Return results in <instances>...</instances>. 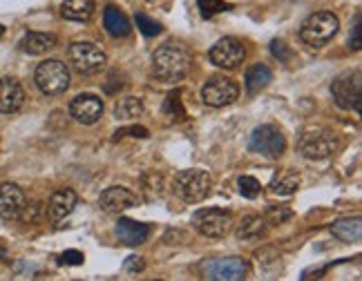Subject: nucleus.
I'll list each match as a JSON object with an SVG mask.
<instances>
[{"label":"nucleus","instance_id":"nucleus-1","mask_svg":"<svg viewBox=\"0 0 362 281\" xmlns=\"http://www.w3.org/2000/svg\"><path fill=\"white\" fill-rule=\"evenodd\" d=\"M190 54L177 45H161L152 54V72L159 80H181L190 72Z\"/></svg>","mask_w":362,"mask_h":281},{"label":"nucleus","instance_id":"nucleus-2","mask_svg":"<svg viewBox=\"0 0 362 281\" xmlns=\"http://www.w3.org/2000/svg\"><path fill=\"white\" fill-rule=\"evenodd\" d=\"M338 30H340V20L336 13L317 11L306 18L304 25L300 27V38L309 47H325L338 34Z\"/></svg>","mask_w":362,"mask_h":281},{"label":"nucleus","instance_id":"nucleus-3","mask_svg":"<svg viewBox=\"0 0 362 281\" xmlns=\"http://www.w3.org/2000/svg\"><path fill=\"white\" fill-rule=\"evenodd\" d=\"M211 186H213V179L204 170H184V172H179L173 181L175 194L186 203L204 201L206 196L211 194Z\"/></svg>","mask_w":362,"mask_h":281},{"label":"nucleus","instance_id":"nucleus-4","mask_svg":"<svg viewBox=\"0 0 362 281\" xmlns=\"http://www.w3.org/2000/svg\"><path fill=\"white\" fill-rule=\"evenodd\" d=\"M34 80L43 94L59 96V94H65L69 88V69L63 61L49 59V61H43L36 67Z\"/></svg>","mask_w":362,"mask_h":281},{"label":"nucleus","instance_id":"nucleus-5","mask_svg":"<svg viewBox=\"0 0 362 281\" xmlns=\"http://www.w3.org/2000/svg\"><path fill=\"white\" fill-rule=\"evenodd\" d=\"M298 148L306 159L322 161L338 150V138L329 130H306L298 140Z\"/></svg>","mask_w":362,"mask_h":281},{"label":"nucleus","instance_id":"nucleus-6","mask_svg":"<svg viewBox=\"0 0 362 281\" xmlns=\"http://www.w3.org/2000/svg\"><path fill=\"white\" fill-rule=\"evenodd\" d=\"M67 59L78 74H94L105 65L103 49L96 47L94 43H86V40H78V43L69 45Z\"/></svg>","mask_w":362,"mask_h":281},{"label":"nucleus","instance_id":"nucleus-7","mask_svg":"<svg viewBox=\"0 0 362 281\" xmlns=\"http://www.w3.org/2000/svg\"><path fill=\"white\" fill-rule=\"evenodd\" d=\"M202 98L208 107H226L240 98V85L230 78L213 76L202 90Z\"/></svg>","mask_w":362,"mask_h":281},{"label":"nucleus","instance_id":"nucleus-8","mask_svg":"<svg viewBox=\"0 0 362 281\" xmlns=\"http://www.w3.org/2000/svg\"><path fill=\"white\" fill-rule=\"evenodd\" d=\"M248 145L253 152L262 154V157L277 159V157H282V152L286 148V140L275 125H259V128L250 134Z\"/></svg>","mask_w":362,"mask_h":281},{"label":"nucleus","instance_id":"nucleus-9","mask_svg":"<svg viewBox=\"0 0 362 281\" xmlns=\"http://www.w3.org/2000/svg\"><path fill=\"white\" fill-rule=\"evenodd\" d=\"M208 279L217 281H240L248 275V263L242 257H217L204 263Z\"/></svg>","mask_w":362,"mask_h":281},{"label":"nucleus","instance_id":"nucleus-10","mask_svg":"<svg viewBox=\"0 0 362 281\" xmlns=\"http://www.w3.org/2000/svg\"><path fill=\"white\" fill-rule=\"evenodd\" d=\"M208 56H211L213 65L221 69H238L246 59V49L238 38H221L211 47Z\"/></svg>","mask_w":362,"mask_h":281},{"label":"nucleus","instance_id":"nucleus-11","mask_svg":"<svg viewBox=\"0 0 362 281\" xmlns=\"http://www.w3.org/2000/svg\"><path fill=\"white\" fill-rule=\"evenodd\" d=\"M192 223L204 237H224L230 228V213L219 208L199 210V213H194Z\"/></svg>","mask_w":362,"mask_h":281},{"label":"nucleus","instance_id":"nucleus-12","mask_svg":"<svg viewBox=\"0 0 362 281\" xmlns=\"http://www.w3.org/2000/svg\"><path fill=\"white\" fill-rule=\"evenodd\" d=\"M69 116L83 125H94L103 116V103L94 94H81L69 103Z\"/></svg>","mask_w":362,"mask_h":281},{"label":"nucleus","instance_id":"nucleus-13","mask_svg":"<svg viewBox=\"0 0 362 281\" xmlns=\"http://www.w3.org/2000/svg\"><path fill=\"white\" fill-rule=\"evenodd\" d=\"M333 98L344 109H360V74L354 76H340L333 83Z\"/></svg>","mask_w":362,"mask_h":281},{"label":"nucleus","instance_id":"nucleus-14","mask_svg":"<svg viewBox=\"0 0 362 281\" xmlns=\"http://www.w3.org/2000/svg\"><path fill=\"white\" fill-rule=\"evenodd\" d=\"M27 205L25 192L16 184H0V219H16Z\"/></svg>","mask_w":362,"mask_h":281},{"label":"nucleus","instance_id":"nucleus-15","mask_svg":"<svg viewBox=\"0 0 362 281\" xmlns=\"http://www.w3.org/2000/svg\"><path fill=\"white\" fill-rule=\"evenodd\" d=\"M101 208L110 215H121L125 210H130L136 205V194L130 192L128 188H121V186H115V188H107L105 192H101V199H99Z\"/></svg>","mask_w":362,"mask_h":281},{"label":"nucleus","instance_id":"nucleus-16","mask_svg":"<svg viewBox=\"0 0 362 281\" xmlns=\"http://www.w3.org/2000/svg\"><path fill=\"white\" fill-rule=\"evenodd\" d=\"M25 103L23 85L11 76L0 78V114H13Z\"/></svg>","mask_w":362,"mask_h":281},{"label":"nucleus","instance_id":"nucleus-17","mask_svg":"<svg viewBox=\"0 0 362 281\" xmlns=\"http://www.w3.org/2000/svg\"><path fill=\"white\" fill-rule=\"evenodd\" d=\"M78 203V196L74 190H59L52 194V199L47 203V215L52 221H61L65 219Z\"/></svg>","mask_w":362,"mask_h":281},{"label":"nucleus","instance_id":"nucleus-18","mask_svg":"<svg viewBox=\"0 0 362 281\" xmlns=\"http://www.w3.org/2000/svg\"><path fill=\"white\" fill-rule=\"evenodd\" d=\"M148 234H150V226L139 223L134 219H119V223H117V237H119V241L125 246L144 244L148 239Z\"/></svg>","mask_w":362,"mask_h":281},{"label":"nucleus","instance_id":"nucleus-19","mask_svg":"<svg viewBox=\"0 0 362 281\" xmlns=\"http://www.w3.org/2000/svg\"><path fill=\"white\" fill-rule=\"evenodd\" d=\"M63 18L74 23H88L94 13V0H65L61 7Z\"/></svg>","mask_w":362,"mask_h":281},{"label":"nucleus","instance_id":"nucleus-20","mask_svg":"<svg viewBox=\"0 0 362 281\" xmlns=\"http://www.w3.org/2000/svg\"><path fill=\"white\" fill-rule=\"evenodd\" d=\"M52 47H57V38L43 32H30L21 40V49L27 54H45Z\"/></svg>","mask_w":362,"mask_h":281},{"label":"nucleus","instance_id":"nucleus-21","mask_svg":"<svg viewBox=\"0 0 362 281\" xmlns=\"http://www.w3.org/2000/svg\"><path fill=\"white\" fill-rule=\"evenodd\" d=\"M235 232H238V239H242V241L262 239L264 234H267V221H264L259 215H248L240 221V226Z\"/></svg>","mask_w":362,"mask_h":281},{"label":"nucleus","instance_id":"nucleus-22","mask_svg":"<svg viewBox=\"0 0 362 281\" xmlns=\"http://www.w3.org/2000/svg\"><path fill=\"white\" fill-rule=\"evenodd\" d=\"M331 232H333V237H338L340 241H344V244H356V241H360L362 223H360L358 217H354V219H340V221L333 223Z\"/></svg>","mask_w":362,"mask_h":281},{"label":"nucleus","instance_id":"nucleus-23","mask_svg":"<svg viewBox=\"0 0 362 281\" xmlns=\"http://www.w3.org/2000/svg\"><path fill=\"white\" fill-rule=\"evenodd\" d=\"M273 78L271 74V69L267 65H255V67H250L248 69V74H246V90L248 94H257L262 92L264 88L269 85Z\"/></svg>","mask_w":362,"mask_h":281},{"label":"nucleus","instance_id":"nucleus-24","mask_svg":"<svg viewBox=\"0 0 362 281\" xmlns=\"http://www.w3.org/2000/svg\"><path fill=\"white\" fill-rule=\"evenodd\" d=\"M105 30L117 38H123L130 34V23L117 7H107L105 9Z\"/></svg>","mask_w":362,"mask_h":281},{"label":"nucleus","instance_id":"nucleus-25","mask_svg":"<svg viewBox=\"0 0 362 281\" xmlns=\"http://www.w3.org/2000/svg\"><path fill=\"white\" fill-rule=\"evenodd\" d=\"M300 186V174L298 172H284L271 181V192L275 196H288L293 194Z\"/></svg>","mask_w":362,"mask_h":281},{"label":"nucleus","instance_id":"nucleus-26","mask_svg":"<svg viewBox=\"0 0 362 281\" xmlns=\"http://www.w3.org/2000/svg\"><path fill=\"white\" fill-rule=\"evenodd\" d=\"M115 114L121 121H130V119H136V116L144 114V105L134 96H123L121 101L115 105Z\"/></svg>","mask_w":362,"mask_h":281},{"label":"nucleus","instance_id":"nucleus-27","mask_svg":"<svg viewBox=\"0 0 362 281\" xmlns=\"http://www.w3.org/2000/svg\"><path fill=\"white\" fill-rule=\"evenodd\" d=\"M291 217H293V213H291L288 208H284V205H271L267 210V215H264V221L273 223V226H280V223L288 221Z\"/></svg>","mask_w":362,"mask_h":281},{"label":"nucleus","instance_id":"nucleus-28","mask_svg":"<svg viewBox=\"0 0 362 281\" xmlns=\"http://www.w3.org/2000/svg\"><path fill=\"white\" fill-rule=\"evenodd\" d=\"M197 3H199V9H202V13L206 18L215 16V13H219V11L230 9V5H226L224 0H197Z\"/></svg>","mask_w":362,"mask_h":281},{"label":"nucleus","instance_id":"nucleus-29","mask_svg":"<svg viewBox=\"0 0 362 281\" xmlns=\"http://www.w3.org/2000/svg\"><path fill=\"white\" fill-rule=\"evenodd\" d=\"M262 186H259V181L253 179V177H242L240 179V192L246 196V199H255V196L259 194Z\"/></svg>","mask_w":362,"mask_h":281},{"label":"nucleus","instance_id":"nucleus-30","mask_svg":"<svg viewBox=\"0 0 362 281\" xmlns=\"http://www.w3.org/2000/svg\"><path fill=\"white\" fill-rule=\"evenodd\" d=\"M136 25H139V30H141L146 36H155V34L161 32V27L155 20H150L148 16H144V13H136Z\"/></svg>","mask_w":362,"mask_h":281},{"label":"nucleus","instance_id":"nucleus-31","mask_svg":"<svg viewBox=\"0 0 362 281\" xmlns=\"http://www.w3.org/2000/svg\"><path fill=\"white\" fill-rule=\"evenodd\" d=\"M271 52H273L275 56H282L284 61L291 59V52H288V47L284 45V40H273V43H271Z\"/></svg>","mask_w":362,"mask_h":281},{"label":"nucleus","instance_id":"nucleus-32","mask_svg":"<svg viewBox=\"0 0 362 281\" xmlns=\"http://www.w3.org/2000/svg\"><path fill=\"white\" fill-rule=\"evenodd\" d=\"M144 259L141 257H130L128 261H125V273H139V270H144Z\"/></svg>","mask_w":362,"mask_h":281},{"label":"nucleus","instance_id":"nucleus-33","mask_svg":"<svg viewBox=\"0 0 362 281\" xmlns=\"http://www.w3.org/2000/svg\"><path fill=\"white\" fill-rule=\"evenodd\" d=\"M61 261H63V263H81V261H83V255H81V252L69 250V252H65Z\"/></svg>","mask_w":362,"mask_h":281},{"label":"nucleus","instance_id":"nucleus-34","mask_svg":"<svg viewBox=\"0 0 362 281\" xmlns=\"http://www.w3.org/2000/svg\"><path fill=\"white\" fill-rule=\"evenodd\" d=\"M351 47H354V49H360V16H356V23H354V38H351Z\"/></svg>","mask_w":362,"mask_h":281},{"label":"nucleus","instance_id":"nucleus-35","mask_svg":"<svg viewBox=\"0 0 362 281\" xmlns=\"http://www.w3.org/2000/svg\"><path fill=\"white\" fill-rule=\"evenodd\" d=\"M3 34H5V27H3V25H0V36H3Z\"/></svg>","mask_w":362,"mask_h":281}]
</instances>
